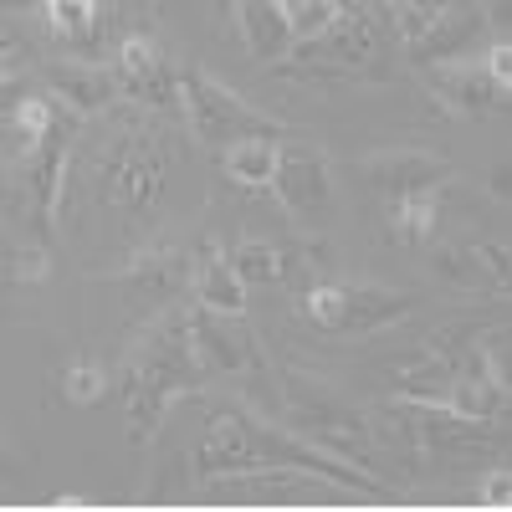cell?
I'll use <instances>...</instances> for the list:
<instances>
[{
    "instance_id": "cell-25",
    "label": "cell",
    "mask_w": 512,
    "mask_h": 512,
    "mask_svg": "<svg viewBox=\"0 0 512 512\" xmlns=\"http://www.w3.org/2000/svg\"><path fill=\"white\" fill-rule=\"evenodd\" d=\"M52 128H57V118H52V108L41 103V98L16 103V134H26V139H47Z\"/></svg>"
},
{
    "instance_id": "cell-20",
    "label": "cell",
    "mask_w": 512,
    "mask_h": 512,
    "mask_svg": "<svg viewBox=\"0 0 512 512\" xmlns=\"http://www.w3.org/2000/svg\"><path fill=\"white\" fill-rule=\"evenodd\" d=\"M128 282H139L149 292H175L185 282V256L180 251H149L128 267Z\"/></svg>"
},
{
    "instance_id": "cell-17",
    "label": "cell",
    "mask_w": 512,
    "mask_h": 512,
    "mask_svg": "<svg viewBox=\"0 0 512 512\" xmlns=\"http://www.w3.org/2000/svg\"><path fill=\"white\" fill-rule=\"evenodd\" d=\"M277 139H241L226 149V175H236L241 185H267L277 175Z\"/></svg>"
},
{
    "instance_id": "cell-16",
    "label": "cell",
    "mask_w": 512,
    "mask_h": 512,
    "mask_svg": "<svg viewBox=\"0 0 512 512\" xmlns=\"http://www.w3.org/2000/svg\"><path fill=\"white\" fill-rule=\"evenodd\" d=\"M52 82L77 103V108H108L113 93H118V77L98 72L93 62L88 67H52Z\"/></svg>"
},
{
    "instance_id": "cell-23",
    "label": "cell",
    "mask_w": 512,
    "mask_h": 512,
    "mask_svg": "<svg viewBox=\"0 0 512 512\" xmlns=\"http://www.w3.org/2000/svg\"><path fill=\"white\" fill-rule=\"evenodd\" d=\"M441 16H446V6H415V0H405V6H390V21H395V31H400L405 47H420V41L441 26Z\"/></svg>"
},
{
    "instance_id": "cell-13",
    "label": "cell",
    "mask_w": 512,
    "mask_h": 512,
    "mask_svg": "<svg viewBox=\"0 0 512 512\" xmlns=\"http://www.w3.org/2000/svg\"><path fill=\"white\" fill-rule=\"evenodd\" d=\"M436 267L451 282H472V287H507V251L502 246H466V251H441Z\"/></svg>"
},
{
    "instance_id": "cell-26",
    "label": "cell",
    "mask_w": 512,
    "mask_h": 512,
    "mask_svg": "<svg viewBox=\"0 0 512 512\" xmlns=\"http://www.w3.org/2000/svg\"><path fill=\"white\" fill-rule=\"evenodd\" d=\"M47 272H52V256L36 251V246H26V251L11 256V282H41Z\"/></svg>"
},
{
    "instance_id": "cell-6",
    "label": "cell",
    "mask_w": 512,
    "mask_h": 512,
    "mask_svg": "<svg viewBox=\"0 0 512 512\" xmlns=\"http://www.w3.org/2000/svg\"><path fill=\"white\" fill-rule=\"evenodd\" d=\"M374 36H379V21H374V6H338V21L303 41L297 62H328V67H364L374 57Z\"/></svg>"
},
{
    "instance_id": "cell-12",
    "label": "cell",
    "mask_w": 512,
    "mask_h": 512,
    "mask_svg": "<svg viewBox=\"0 0 512 512\" xmlns=\"http://www.w3.org/2000/svg\"><path fill=\"white\" fill-rule=\"evenodd\" d=\"M236 26L246 36L251 57H262V62L282 57L292 41H297L292 26H287V16H282V6H236Z\"/></svg>"
},
{
    "instance_id": "cell-3",
    "label": "cell",
    "mask_w": 512,
    "mask_h": 512,
    "mask_svg": "<svg viewBox=\"0 0 512 512\" xmlns=\"http://www.w3.org/2000/svg\"><path fill=\"white\" fill-rule=\"evenodd\" d=\"M410 313L405 292H379V287H313L308 292V318L333 333H369Z\"/></svg>"
},
{
    "instance_id": "cell-19",
    "label": "cell",
    "mask_w": 512,
    "mask_h": 512,
    "mask_svg": "<svg viewBox=\"0 0 512 512\" xmlns=\"http://www.w3.org/2000/svg\"><path fill=\"white\" fill-rule=\"evenodd\" d=\"M241 277L231 272V262H210L205 272H200V308H210V313H226V318H236L241 308H246V297H241Z\"/></svg>"
},
{
    "instance_id": "cell-8",
    "label": "cell",
    "mask_w": 512,
    "mask_h": 512,
    "mask_svg": "<svg viewBox=\"0 0 512 512\" xmlns=\"http://www.w3.org/2000/svg\"><path fill=\"white\" fill-rule=\"evenodd\" d=\"M272 185H277V195H282L287 210L308 216V210H323L328 205V164L313 149H282Z\"/></svg>"
},
{
    "instance_id": "cell-27",
    "label": "cell",
    "mask_w": 512,
    "mask_h": 512,
    "mask_svg": "<svg viewBox=\"0 0 512 512\" xmlns=\"http://www.w3.org/2000/svg\"><path fill=\"white\" fill-rule=\"evenodd\" d=\"M507 497H512V482H507V472H492V477L482 482V502H487V507H507Z\"/></svg>"
},
{
    "instance_id": "cell-22",
    "label": "cell",
    "mask_w": 512,
    "mask_h": 512,
    "mask_svg": "<svg viewBox=\"0 0 512 512\" xmlns=\"http://www.w3.org/2000/svg\"><path fill=\"white\" fill-rule=\"evenodd\" d=\"M282 16H287L297 41H313V36H323L338 21V6L333 0H292V6H282Z\"/></svg>"
},
{
    "instance_id": "cell-5",
    "label": "cell",
    "mask_w": 512,
    "mask_h": 512,
    "mask_svg": "<svg viewBox=\"0 0 512 512\" xmlns=\"http://www.w3.org/2000/svg\"><path fill=\"white\" fill-rule=\"evenodd\" d=\"M256 425L241 415V410H216L205 425V441H200V482L221 477V472H251V466H262V456H256Z\"/></svg>"
},
{
    "instance_id": "cell-18",
    "label": "cell",
    "mask_w": 512,
    "mask_h": 512,
    "mask_svg": "<svg viewBox=\"0 0 512 512\" xmlns=\"http://www.w3.org/2000/svg\"><path fill=\"white\" fill-rule=\"evenodd\" d=\"M436 221H441V190H420V195L395 200V236L431 241L436 236Z\"/></svg>"
},
{
    "instance_id": "cell-11",
    "label": "cell",
    "mask_w": 512,
    "mask_h": 512,
    "mask_svg": "<svg viewBox=\"0 0 512 512\" xmlns=\"http://www.w3.org/2000/svg\"><path fill=\"white\" fill-rule=\"evenodd\" d=\"M113 21L108 6H82V0H57V6H47V31L72 41L77 52H93L103 41V26Z\"/></svg>"
},
{
    "instance_id": "cell-7",
    "label": "cell",
    "mask_w": 512,
    "mask_h": 512,
    "mask_svg": "<svg viewBox=\"0 0 512 512\" xmlns=\"http://www.w3.org/2000/svg\"><path fill=\"white\" fill-rule=\"evenodd\" d=\"M446 175H451L446 159H436V154H415V149H395V154L369 159V180H374V190L395 195V200L420 195V190H441Z\"/></svg>"
},
{
    "instance_id": "cell-4",
    "label": "cell",
    "mask_w": 512,
    "mask_h": 512,
    "mask_svg": "<svg viewBox=\"0 0 512 512\" xmlns=\"http://www.w3.org/2000/svg\"><path fill=\"white\" fill-rule=\"evenodd\" d=\"M118 82L149 108H180L185 103V93H175V67H169V57L159 52L154 36H128L118 47Z\"/></svg>"
},
{
    "instance_id": "cell-15",
    "label": "cell",
    "mask_w": 512,
    "mask_h": 512,
    "mask_svg": "<svg viewBox=\"0 0 512 512\" xmlns=\"http://www.w3.org/2000/svg\"><path fill=\"white\" fill-rule=\"evenodd\" d=\"M482 21H487L482 11H461V16H456V11H446V16H441V26H436L431 36H425L420 47H410V57H415V62H425V67H431V62H451V57L466 47V41H472V36L482 31Z\"/></svg>"
},
{
    "instance_id": "cell-14",
    "label": "cell",
    "mask_w": 512,
    "mask_h": 512,
    "mask_svg": "<svg viewBox=\"0 0 512 512\" xmlns=\"http://www.w3.org/2000/svg\"><path fill=\"white\" fill-rule=\"evenodd\" d=\"M62 159H67V123H57L47 139H36V159H31V200H36V216H47L52 200H57Z\"/></svg>"
},
{
    "instance_id": "cell-24",
    "label": "cell",
    "mask_w": 512,
    "mask_h": 512,
    "mask_svg": "<svg viewBox=\"0 0 512 512\" xmlns=\"http://www.w3.org/2000/svg\"><path fill=\"white\" fill-rule=\"evenodd\" d=\"M103 390H108V379H103L98 364H72V369L62 374V395H67L72 405H93Z\"/></svg>"
},
{
    "instance_id": "cell-1",
    "label": "cell",
    "mask_w": 512,
    "mask_h": 512,
    "mask_svg": "<svg viewBox=\"0 0 512 512\" xmlns=\"http://www.w3.org/2000/svg\"><path fill=\"white\" fill-rule=\"evenodd\" d=\"M164 175H169V149L154 134H123L108 159H103V200L118 210H149L164 195Z\"/></svg>"
},
{
    "instance_id": "cell-21",
    "label": "cell",
    "mask_w": 512,
    "mask_h": 512,
    "mask_svg": "<svg viewBox=\"0 0 512 512\" xmlns=\"http://www.w3.org/2000/svg\"><path fill=\"white\" fill-rule=\"evenodd\" d=\"M231 272L241 277V282H277L282 277V262H277V251L272 246H262V241H241L236 246V256H231Z\"/></svg>"
},
{
    "instance_id": "cell-9",
    "label": "cell",
    "mask_w": 512,
    "mask_h": 512,
    "mask_svg": "<svg viewBox=\"0 0 512 512\" xmlns=\"http://www.w3.org/2000/svg\"><path fill=\"white\" fill-rule=\"evenodd\" d=\"M221 318H226V313L200 308V313L185 318V333H190V349H195V359H200L205 369H226V374H236V369L251 364V349H246V338H241L236 328H226Z\"/></svg>"
},
{
    "instance_id": "cell-10",
    "label": "cell",
    "mask_w": 512,
    "mask_h": 512,
    "mask_svg": "<svg viewBox=\"0 0 512 512\" xmlns=\"http://www.w3.org/2000/svg\"><path fill=\"white\" fill-rule=\"evenodd\" d=\"M436 88L461 113H497V108H507V82H497L487 67H446V72H436Z\"/></svg>"
},
{
    "instance_id": "cell-29",
    "label": "cell",
    "mask_w": 512,
    "mask_h": 512,
    "mask_svg": "<svg viewBox=\"0 0 512 512\" xmlns=\"http://www.w3.org/2000/svg\"><path fill=\"white\" fill-rule=\"evenodd\" d=\"M492 190H497V195H507V164H497V169H492Z\"/></svg>"
},
{
    "instance_id": "cell-2",
    "label": "cell",
    "mask_w": 512,
    "mask_h": 512,
    "mask_svg": "<svg viewBox=\"0 0 512 512\" xmlns=\"http://www.w3.org/2000/svg\"><path fill=\"white\" fill-rule=\"evenodd\" d=\"M185 93V108H190V123L195 134L210 139V144H241V139H277L282 128L272 118H262L251 103H241L231 88H221V82H210L205 72H185L180 82Z\"/></svg>"
},
{
    "instance_id": "cell-28",
    "label": "cell",
    "mask_w": 512,
    "mask_h": 512,
    "mask_svg": "<svg viewBox=\"0 0 512 512\" xmlns=\"http://www.w3.org/2000/svg\"><path fill=\"white\" fill-rule=\"evenodd\" d=\"M487 72H492L497 82H507V77H512V52H507V47H497V52L487 57Z\"/></svg>"
}]
</instances>
